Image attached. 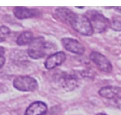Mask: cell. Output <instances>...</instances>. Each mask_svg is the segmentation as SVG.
<instances>
[{"instance_id": "cell-5", "label": "cell", "mask_w": 121, "mask_h": 115, "mask_svg": "<svg viewBox=\"0 0 121 115\" xmlns=\"http://www.w3.org/2000/svg\"><path fill=\"white\" fill-rule=\"evenodd\" d=\"M90 58L102 71L106 72H111L112 71L113 66L111 62L102 53L98 52H92L90 55Z\"/></svg>"}, {"instance_id": "cell-10", "label": "cell", "mask_w": 121, "mask_h": 115, "mask_svg": "<svg viewBox=\"0 0 121 115\" xmlns=\"http://www.w3.org/2000/svg\"><path fill=\"white\" fill-rule=\"evenodd\" d=\"M47 111V107L46 103L39 101L31 103L24 115H45Z\"/></svg>"}, {"instance_id": "cell-17", "label": "cell", "mask_w": 121, "mask_h": 115, "mask_svg": "<svg viewBox=\"0 0 121 115\" xmlns=\"http://www.w3.org/2000/svg\"><path fill=\"white\" fill-rule=\"evenodd\" d=\"M5 53V49L2 46H0V56H3Z\"/></svg>"}, {"instance_id": "cell-18", "label": "cell", "mask_w": 121, "mask_h": 115, "mask_svg": "<svg viewBox=\"0 0 121 115\" xmlns=\"http://www.w3.org/2000/svg\"><path fill=\"white\" fill-rule=\"evenodd\" d=\"M97 115H106V114L105 113H98Z\"/></svg>"}, {"instance_id": "cell-6", "label": "cell", "mask_w": 121, "mask_h": 115, "mask_svg": "<svg viewBox=\"0 0 121 115\" xmlns=\"http://www.w3.org/2000/svg\"><path fill=\"white\" fill-rule=\"evenodd\" d=\"M58 81L61 87L67 91L74 90L78 84V79L76 75L65 72L59 76Z\"/></svg>"}, {"instance_id": "cell-1", "label": "cell", "mask_w": 121, "mask_h": 115, "mask_svg": "<svg viewBox=\"0 0 121 115\" xmlns=\"http://www.w3.org/2000/svg\"><path fill=\"white\" fill-rule=\"evenodd\" d=\"M70 24L74 30L82 35L91 36L94 32L86 15L75 14Z\"/></svg>"}, {"instance_id": "cell-2", "label": "cell", "mask_w": 121, "mask_h": 115, "mask_svg": "<svg viewBox=\"0 0 121 115\" xmlns=\"http://www.w3.org/2000/svg\"><path fill=\"white\" fill-rule=\"evenodd\" d=\"M47 43L43 37L35 38L30 44L27 51L30 58L34 59L43 58L47 52Z\"/></svg>"}, {"instance_id": "cell-11", "label": "cell", "mask_w": 121, "mask_h": 115, "mask_svg": "<svg viewBox=\"0 0 121 115\" xmlns=\"http://www.w3.org/2000/svg\"><path fill=\"white\" fill-rule=\"evenodd\" d=\"M13 13L18 19H26L33 17L36 15V11L25 7H16L13 9Z\"/></svg>"}, {"instance_id": "cell-4", "label": "cell", "mask_w": 121, "mask_h": 115, "mask_svg": "<svg viewBox=\"0 0 121 115\" xmlns=\"http://www.w3.org/2000/svg\"><path fill=\"white\" fill-rule=\"evenodd\" d=\"M13 86L17 90L24 92L33 91L38 87L36 79L29 76H19L13 81Z\"/></svg>"}, {"instance_id": "cell-9", "label": "cell", "mask_w": 121, "mask_h": 115, "mask_svg": "<svg viewBox=\"0 0 121 115\" xmlns=\"http://www.w3.org/2000/svg\"><path fill=\"white\" fill-rule=\"evenodd\" d=\"M66 55L63 52H58L50 56L46 60L44 66L47 69L54 68L61 65L66 60Z\"/></svg>"}, {"instance_id": "cell-12", "label": "cell", "mask_w": 121, "mask_h": 115, "mask_svg": "<svg viewBox=\"0 0 121 115\" xmlns=\"http://www.w3.org/2000/svg\"><path fill=\"white\" fill-rule=\"evenodd\" d=\"M55 14L57 17L61 21L69 23H70L71 20L75 15L70 9L65 7H60L56 9Z\"/></svg>"}, {"instance_id": "cell-7", "label": "cell", "mask_w": 121, "mask_h": 115, "mask_svg": "<svg viewBox=\"0 0 121 115\" xmlns=\"http://www.w3.org/2000/svg\"><path fill=\"white\" fill-rule=\"evenodd\" d=\"M61 43L67 51L73 53L82 55L85 52L83 45L76 39L69 37L63 38L61 40Z\"/></svg>"}, {"instance_id": "cell-14", "label": "cell", "mask_w": 121, "mask_h": 115, "mask_svg": "<svg viewBox=\"0 0 121 115\" xmlns=\"http://www.w3.org/2000/svg\"><path fill=\"white\" fill-rule=\"evenodd\" d=\"M10 33V29L5 26H0V43L4 41Z\"/></svg>"}, {"instance_id": "cell-15", "label": "cell", "mask_w": 121, "mask_h": 115, "mask_svg": "<svg viewBox=\"0 0 121 115\" xmlns=\"http://www.w3.org/2000/svg\"><path fill=\"white\" fill-rule=\"evenodd\" d=\"M109 27L115 31H121V22L117 20H112L110 21Z\"/></svg>"}, {"instance_id": "cell-13", "label": "cell", "mask_w": 121, "mask_h": 115, "mask_svg": "<svg viewBox=\"0 0 121 115\" xmlns=\"http://www.w3.org/2000/svg\"><path fill=\"white\" fill-rule=\"evenodd\" d=\"M34 39L33 38V34L31 32H24L19 35L17 39L16 42L17 45L20 46L30 44L31 42Z\"/></svg>"}, {"instance_id": "cell-8", "label": "cell", "mask_w": 121, "mask_h": 115, "mask_svg": "<svg viewBox=\"0 0 121 115\" xmlns=\"http://www.w3.org/2000/svg\"><path fill=\"white\" fill-rule=\"evenodd\" d=\"M100 96L107 99L115 100L121 102V88L116 86H106L99 91Z\"/></svg>"}, {"instance_id": "cell-16", "label": "cell", "mask_w": 121, "mask_h": 115, "mask_svg": "<svg viewBox=\"0 0 121 115\" xmlns=\"http://www.w3.org/2000/svg\"><path fill=\"white\" fill-rule=\"evenodd\" d=\"M5 62V59L4 56H0V69L4 66Z\"/></svg>"}, {"instance_id": "cell-3", "label": "cell", "mask_w": 121, "mask_h": 115, "mask_svg": "<svg viewBox=\"0 0 121 115\" xmlns=\"http://www.w3.org/2000/svg\"><path fill=\"white\" fill-rule=\"evenodd\" d=\"M87 17L91 22L93 32L102 33L109 26L110 21L104 15L96 11H91L87 13Z\"/></svg>"}]
</instances>
